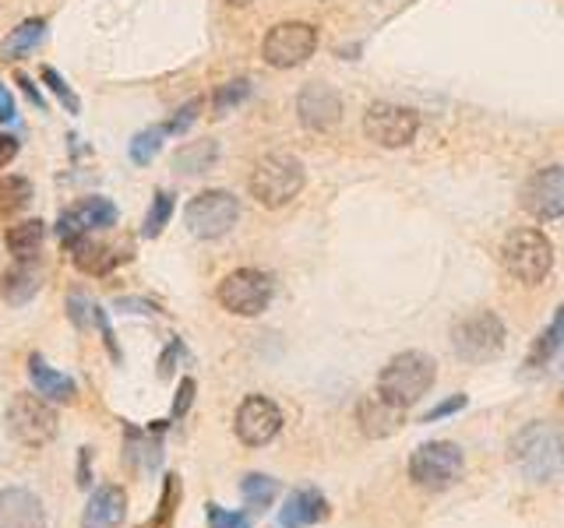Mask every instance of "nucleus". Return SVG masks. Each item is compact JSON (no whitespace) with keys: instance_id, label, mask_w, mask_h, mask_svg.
<instances>
[{"instance_id":"7","label":"nucleus","mask_w":564,"mask_h":528,"mask_svg":"<svg viewBox=\"0 0 564 528\" xmlns=\"http://www.w3.org/2000/svg\"><path fill=\"white\" fill-rule=\"evenodd\" d=\"M462 465V448L452 445V440H427L409 458V480L424 486V490H448L452 483H459Z\"/></svg>"},{"instance_id":"33","label":"nucleus","mask_w":564,"mask_h":528,"mask_svg":"<svg viewBox=\"0 0 564 528\" xmlns=\"http://www.w3.org/2000/svg\"><path fill=\"white\" fill-rule=\"evenodd\" d=\"M561 352V338L554 335V328H546L537 342H533V352H529V360H526V367L529 370H546L554 363V356Z\"/></svg>"},{"instance_id":"19","label":"nucleus","mask_w":564,"mask_h":528,"mask_svg":"<svg viewBox=\"0 0 564 528\" xmlns=\"http://www.w3.org/2000/svg\"><path fill=\"white\" fill-rule=\"evenodd\" d=\"M328 518V501L318 490H293L286 504L279 510V525L282 528H311Z\"/></svg>"},{"instance_id":"40","label":"nucleus","mask_w":564,"mask_h":528,"mask_svg":"<svg viewBox=\"0 0 564 528\" xmlns=\"http://www.w3.org/2000/svg\"><path fill=\"white\" fill-rule=\"evenodd\" d=\"M466 405V395H452L448 402H438L435 408H430V413L420 419V423H438V419H444V416H452V413H459V408Z\"/></svg>"},{"instance_id":"45","label":"nucleus","mask_w":564,"mask_h":528,"mask_svg":"<svg viewBox=\"0 0 564 528\" xmlns=\"http://www.w3.org/2000/svg\"><path fill=\"white\" fill-rule=\"evenodd\" d=\"M89 458H92V451H89V448H81V454H78V486H81V490H89V486H92V475H89Z\"/></svg>"},{"instance_id":"36","label":"nucleus","mask_w":564,"mask_h":528,"mask_svg":"<svg viewBox=\"0 0 564 528\" xmlns=\"http://www.w3.org/2000/svg\"><path fill=\"white\" fill-rule=\"evenodd\" d=\"M92 325L99 328V335H103V346H106V352H110V360H113V363H121L124 356H121V349H117V338H113L110 317H106L103 306H95V303H92Z\"/></svg>"},{"instance_id":"5","label":"nucleus","mask_w":564,"mask_h":528,"mask_svg":"<svg viewBox=\"0 0 564 528\" xmlns=\"http://www.w3.org/2000/svg\"><path fill=\"white\" fill-rule=\"evenodd\" d=\"M452 349L462 363H490L505 349V325L490 311H476L452 328Z\"/></svg>"},{"instance_id":"42","label":"nucleus","mask_w":564,"mask_h":528,"mask_svg":"<svg viewBox=\"0 0 564 528\" xmlns=\"http://www.w3.org/2000/svg\"><path fill=\"white\" fill-rule=\"evenodd\" d=\"M71 321H75L78 328L92 325V303H86L81 296H71Z\"/></svg>"},{"instance_id":"21","label":"nucleus","mask_w":564,"mask_h":528,"mask_svg":"<svg viewBox=\"0 0 564 528\" xmlns=\"http://www.w3.org/2000/svg\"><path fill=\"white\" fill-rule=\"evenodd\" d=\"M68 250H71V261H75V268L81 271V276H110V271L117 268L121 261H127V254H121L117 247H110V244H99V240H92V236L78 240Z\"/></svg>"},{"instance_id":"6","label":"nucleus","mask_w":564,"mask_h":528,"mask_svg":"<svg viewBox=\"0 0 564 528\" xmlns=\"http://www.w3.org/2000/svg\"><path fill=\"white\" fill-rule=\"evenodd\" d=\"M8 434L25 448H43L57 437V408L43 395H14L8 413Z\"/></svg>"},{"instance_id":"24","label":"nucleus","mask_w":564,"mask_h":528,"mask_svg":"<svg viewBox=\"0 0 564 528\" xmlns=\"http://www.w3.org/2000/svg\"><path fill=\"white\" fill-rule=\"evenodd\" d=\"M46 36V19H29L11 36L0 43V60H22L25 54H32Z\"/></svg>"},{"instance_id":"43","label":"nucleus","mask_w":564,"mask_h":528,"mask_svg":"<svg viewBox=\"0 0 564 528\" xmlns=\"http://www.w3.org/2000/svg\"><path fill=\"white\" fill-rule=\"evenodd\" d=\"M14 81L22 85V92L29 96V102H32V106H36V110H46V99H43V92H40V85H36V81H32V78H25V75H14Z\"/></svg>"},{"instance_id":"28","label":"nucleus","mask_w":564,"mask_h":528,"mask_svg":"<svg viewBox=\"0 0 564 528\" xmlns=\"http://www.w3.org/2000/svg\"><path fill=\"white\" fill-rule=\"evenodd\" d=\"M166 124H153V127H145L135 134V142H131V162H138V166H148L156 156H159V148L166 142Z\"/></svg>"},{"instance_id":"14","label":"nucleus","mask_w":564,"mask_h":528,"mask_svg":"<svg viewBox=\"0 0 564 528\" xmlns=\"http://www.w3.org/2000/svg\"><path fill=\"white\" fill-rule=\"evenodd\" d=\"M522 209L533 218H561L564 215V169L543 166L522 187Z\"/></svg>"},{"instance_id":"18","label":"nucleus","mask_w":564,"mask_h":528,"mask_svg":"<svg viewBox=\"0 0 564 528\" xmlns=\"http://www.w3.org/2000/svg\"><path fill=\"white\" fill-rule=\"evenodd\" d=\"M127 515V493L121 486H99L81 515V528H117Z\"/></svg>"},{"instance_id":"38","label":"nucleus","mask_w":564,"mask_h":528,"mask_svg":"<svg viewBox=\"0 0 564 528\" xmlns=\"http://www.w3.org/2000/svg\"><path fill=\"white\" fill-rule=\"evenodd\" d=\"M202 106H205V102L202 99H191V102H184V106H180L177 110V116H173V121L170 124H166V131H170V134H184L194 121H198V113H202Z\"/></svg>"},{"instance_id":"26","label":"nucleus","mask_w":564,"mask_h":528,"mask_svg":"<svg viewBox=\"0 0 564 528\" xmlns=\"http://www.w3.org/2000/svg\"><path fill=\"white\" fill-rule=\"evenodd\" d=\"M43 233H46V226L40 223V218H25V223L8 226L4 244H8V250L14 254V258H29V254L43 244Z\"/></svg>"},{"instance_id":"2","label":"nucleus","mask_w":564,"mask_h":528,"mask_svg":"<svg viewBox=\"0 0 564 528\" xmlns=\"http://www.w3.org/2000/svg\"><path fill=\"white\" fill-rule=\"evenodd\" d=\"M304 183H307L304 162L296 156H286V151H272V156H264L255 166L251 198L261 204V209H282V204H290L304 191Z\"/></svg>"},{"instance_id":"16","label":"nucleus","mask_w":564,"mask_h":528,"mask_svg":"<svg viewBox=\"0 0 564 528\" xmlns=\"http://www.w3.org/2000/svg\"><path fill=\"white\" fill-rule=\"evenodd\" d=\"M357 423H360L363 437H371V440L392 437V434H399V430H403V423H406V405H399L395 398H388L381 387H377V391H368V395H363L360 405H357Z\"/></svg>"},{"instance_id":"44","label":"nucleus","mask_w":564,"mask_h":528,"mask_svg":"<svg viewBox=\"0 0 564 528\" xmlns=\"http://www.w3.org/2000/svg\"><path fill=\"white\" fill-rule=\"evenodd\" d=\"M14 156H19V138H11V134H0V169L11 166Z\"/></svg>"},{"instance_id":"1","label":"nucleus","mask_w":564,"mask_h":528,"mask_svg":"<svg viewBox=\"0 0 564 528\" xmlns=\"http://www.w3.org/2000/svg\"><path fill=\"white\" fill-rule=\"evenodd\" d=\"M508 454L526 480L546 483V480H554L564 465V437L554 423H529L526 430L511 437Z\"/></svg>"},{"instance_id":"48","label":"nucleus","mask_w":564,"mask_h":528,"mask_svg":"<svg viewBox=\"0 0 564 528\" xmlns=\"http://www.w3.org/2000/svg\"><path fill=\"white\" fill-rule=\"evenodd\" d=\"M229 4H237V8H247V4H255V0H229Z\"/></svg>"},{"instance_id":"25","label":"nucleus","mask_w":564,"mask_h":528,"mask_svg":"<svg viewBox=\"0 0 564 528\" xmlns=\"http://www.w3.org/2000/svg\"><path fill=\"white\" fill-rule=\"evenodd\" d=\"M219 159V145L215 142H191V145H184L177 151V159H173V166L180 169V173H188V177H194V173H205V169H212V162Z\"/></svg>"},{"instance_id":"8","label":"nucleus","mask_w":564,"mask_h":528,"mask_svg":"<svg viewBox=\"0 0 564 528\" xmlns=\"http://www.w3.org/2000/svg\"><path fill=\"white\" fill-rule=\"evenodd\" d=\"M223 311L237 314V317H258L264 306L272 303V279L258 268H237L219 282L215 289Z\"/></svg>"},{"instance_id":"31","label":"nucleus","mask_w":564,"mask_h":528,"mask_svg":"<svg viewBox=\"0 0 564 528\" xmlns=\"http://www.w3.org/2000/svg\"><path fill=\"white\" fill-rule=\"evenodd\" d=\"M173 215V198L166 191H156L153 204H148V215H145V226H142V236L145 240H156V236L166 229V223H170Z\"/></svg>"},{"instance_id":"3","label":"nucleus","mask_w":564,"mask_h":528,"mask_svg":"<svg viewBox=\"0 0 564 528\" xmlns=\"http://www.w3.org/2000/svg\"><path fill=\"white\" fill-rule=\"evenodd\" d=\"M501 261L508 268L511 279H519L526 285H540L554 268V247L551 240L533 229V226H519L505 236L501 244Z\"/></svg>"},{"instance_id":"49","label":"nucleus","mask_w":564,"mask_h":528,"mask_svg":"<svg viewBox=\"0 0 564 528\" xmlns=\"http://www.w3.org/2000/svg\"><path fill=\"white\" fill-rule=\"evenodd\" d=\"M561 423H564V398H561Z\"/></svg>"},{"instance_id":"27","label":"nucleus","mask_w":564,"mask_h":528,"mask_svg":"<svg viewBox=\"0 0 564 528\" xmlns=\"http://www.w3.org/2000/svg\"><path fill=\"white\" fill-rule=\"evenodd\" d=\"M240 493H244V504L251 510H264V507H272L279 483L269 480V475H261V472H251V475H244Z\"/></svg>"},{"instance_id":"34","label":"nucleus","mask_w":564,"mask_h":528,"mask_svg":"<svg viewBox=\"0 0 564 528\" xmlns=\"http://www.w3.org/2000/svg\"><path fill=\"white\" fill-rule=\"evenodd\" d=\"M40 78H43V85H49V92H54V96L64 102V110H68V113H81V99L71 92V85L64 81V78L54 71V67H43Z\"/></svg>"},{"instance_id":"47","label":"nucleus","mask_w":564,"mask_h":528,"mask_svg":"<svg viewBox=\"0 0 564 528\" xmlns=\"http://www.w3.org/2000/svg\"><path fill=\"white\" fill-rule=\"evenodd\" d=\"M551 328H554V335L561 338V349H564V306L554 314V325H551Z\"/></svg>"},{"instance_id":"37","label":"nucleus","mask_w":564,"mask_h":528,"mask_svg":"<svg viewBox=\"0 0 564 528\" xmlns=\"http://www.w3.org/2000/svg\"><path fill=\"white\" fill-rule=\"evenodd\" d=\"M184 356H188L184 342H180V338H173V342L166 346V349H162V356H159V378H162V381H170L173 373H177V363L184 360Z\"/></svg>"},{"instance_id":"17","label":"nucleus","mask_w":564,"mask_h":528,"mask_svg":"<svg viewBox=\"0 0 564 528\" xmlns=\"http://www.w3.org/2000/svg\"><path fill=\"white\" fill-rule=\"evenodd\" d=\"M0 528H46V510L36 493L22 486L0 490Z\"/></svg>"},{"instance_id":"4","label":"nucleus","mask_w":564,"mask_h":528,"mask_svg":"<svg viewBox=\"0 0 564 528\" xmlns=\"http://www.w3.org/2000/svg\"><path fill=\"white\" fill-rule=\"evenodd\" d=\"M435 373H438L435 360H430L427 352H399V356H392L385 370H381L377 387L385 391L388 398L409 408L413 402H420L430 391Z\"/></svg>"},{"instance_id":"32","label":"nucleus","mask_w":564,"mask_h":528,"mask_svg":"<svg viewBox=\"0 0 564 528\" xmlns=\"http://www.w3.org/2000/svg\"><path fill=\"white\" fill-rule=\"evenodd\" d=\"M177 504H180V475H166L159 510H156V518L148 521L145 528H170V521L177 515Z\"/></svg>"},{"instance_id":"39","label":"nucleus","mask_w":564,"mask_h":528,"mask_svg":"<svg viewBox=\"0 0 564 528\" xmlns=\"http://www.w3.org/2000/svg\"><path fill=\"white\" fill-rule=\"evenodd\" d=\"M194 391H198V384H194V378H184L177 384V398H173V413H170V419H180L191 408V402H194Z\"/></svg>"},{"instance_id":"22","label":"nucleus","mask_w":564,"mask_h":528,"mask_svg":"<svg viewBox=\"0 0 564 528\" xmlns=\"http://www.w3.org/2000/svg\"><path fill=\"white\" fill-rule=\"evenodd\" d=\"M43 289V271L36 265H29V258H19V265L4 271L0 279V296H4L11 306L29 303Z\"/></svg>"},{"instance_id":"35","label":"nucleus","mask_w":564,"mask_h":528,"mask_svg":"<svg viewBox=\"0 0 564 528\" xmlns=\"http://www.w3.org/2000/svg\"><path fill=\"white\" fill-rule=\"evenodd\" d=\"M205 518H208V528H251V518H247V515H234V510H226L219 504H208L205 507Z\"/></svg>"},{"instance_id":"15","label":"nucleus","mask_w":564,"mask_h":528,"mask_svg":"<svg viewBox=\"0 0 564 528\" xmlns=\"http://www.w3.org/2000/svg\"><path fill=\"white\" fill-rule=\"evenodd\" d=\"M296 116H301V124L314 134L336 131L342 121V99L331 85L311 81L301 89V96H296Z\"/></svg>"},{"instance_id":"29","label":"nucleus","mask_w":564,"mask_h":528,"mask_svg":"<svg viewBox=\"0 0 564 528\" xmlns=\"http://www.w3.org/2000/svg\"><path fill=\"white\" fill-rule=\"evenodd\" d=\"M32 201V183L25 177H0V215L22 212Z\"/></svg>"},{"instance_id":"46","label":"nucleus","mask_w":564,"mask_h":528,"mask_svg":"<svg viewBox=\"0 0 564 528\" xmlns=\"http://www.w3.org/2000/svg\"><path fill=\"white\" fill-rule=\"evenodd\" d=\"M14 116V99L8 92V85H0V124H8Z\"/></svg>"},{"instance_id":"23","label":"nucleus","mask_w":564,"mask_h":528,"mask_svg":"<svg viewBox=\"0 0 564 528\" xmlns=\"http://www.w3.org/2000/svg\"><path fill=\"white\" fill-rule=\"evenodd\" d=\"M162 430L166 423L153 430H138V427H127V462L131 469L148 472V469H159L162 462Z\"/></svg>"},{"instance_id":"9","label":"nucleus","mask_w":564,"mask_h":528,"mask_svg":"<svg viewBox=\"0 0 564 528\" xmlns=\"http://www.w3.org/2000/svg\"><path fill=\"white\" fill-rule=\"evenodd\" d=\"M314 49H318V29L307 22H282L269 29V36L261 43V57L269 67L290 71V67H301L304 60H311Z\"/></svg>"},{"instance_id":"20","label":"nucleus","mask_w":564,"mask_h":528,"mask_svg":"<svg viewBox=\"0 0 564 528\" xmlns=\"http://www.w3.org/2000/svg\"><path fill=\"white\" fill-rule=\"evenodd\" d=\"M29 378H32V387H36V395H43L46 402L71 405L78 398V384L71 378H64V373H57L40 352L29 356Z\"/></svg>"},{"instance_id":"30","label":"nucleus","mask_w":564,"mask_h":528,"mask_svg":"<svg viewBox=\"0 0 564 528\" xmlns=\"http://www.w3.org/2000/svg\"><path fill=\"white\" fill-rule=\"evenodd\" d=\"M247 96H251V81H247V78H234V81L219 85V89H215V96H212L215 116H226L229 110H237Z\"/></svg>"},{"instance_id":"11","label":"nucleus","mask_w":564,"mask_h":528,"mask_svg":"<svg viewBox=\"0 0 564 528\" xmlns=\"http://www.w3.org/2000/svg\"><path fill=\"white\" fill-rule=\"evenodd\" d=\"M363 134L381 148H406L420 134V113L395 102H374L363 113Z\"/></svg>"},{"instance_id":"13","label":"nucleus","mask_w":564,"mask_h":528,"mask_svg":"<svg viewBox=\"0 0 564 528\" xmlns=\"http://www.w3.org/2000/svg\"><path fill=\"white\" fill-rule=\"evenodd\" d=\"M234 430H237V437H240V445H247V448H264V445H269V440H275L279 430H282V413H279V405H275L272 398H264V395L244 398L240 408H237Z\"/></svg>"},{"instance_id":"41","label":"nucleus","mask_w":564,"mask_h":528,"mask_svg":"<svg viewBox=\"0 0 564 528\" xmlns=\"http://www.w3.org/2000/svg\"><path fill=\"white\" fill-rule=\"evenodd\" d=\"M113 306H117V311H124V314H159L156 303H145V300H135V296H124V300H117Z\"/></svg>"},{"instance_id":"10","label":"nucleus","mask_w":564,"mask_h":528,"mask_svg":"<svg viewBox=\"0 0 564 528\" xmlns=\"http://www.w3.org/2000/svg\"><path fill=\"white\" fill-rule=\"evenodd\" d=\"M240 218V201L229 191H202L198 198H191L184 223L194 236L202 240H219L229 229L237 226Z\"/></svg>"},{"instance_id":"12","label":"nucleus","mask_w":564,"mask_h":528,"mask_svg":"<svg viewBox=\"0 0 564 528\" xmlns=\"http://www.w3.org/2000/svg\"><path fill=\"white\" fill-rule=\"evenodd\" d=\"M117 226V204L110 198H86L71 204L68 212H60V223H57V236L64 247H75L78 240H86L95 229H110Z\"/></svg>"}]
</instances>
